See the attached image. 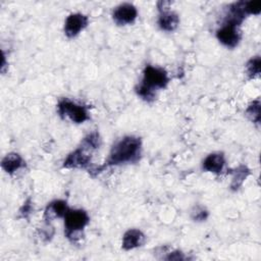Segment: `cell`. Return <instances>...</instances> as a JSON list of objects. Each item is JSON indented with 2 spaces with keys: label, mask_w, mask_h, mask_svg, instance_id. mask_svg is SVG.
I'll return each instance as SVG.
<instances>
[{
  "label": "cell",
  "mask_w": 261,
  "mask_h": 261,
  "mask_svg": "<svg viewBox=\"0 0 261 261\" xmlns=\"http://www.w3.org/2000/svg\"><path fill=\"white\" fill-rule=\"evenodd\" d=\"M142 150V141L135 136H125L118 140L112 146L109 156L103 165L89 169L92 175L98 174L109 166H115L125 163H135L140 159Z\"/></svg>",
  "instance_id": "1"
},
{
  "label": "cell",
  "mask_w": 261,
  "mask_h": 261,
  "mask_svg": "<svg viewBox=\"0 0 261 261\" xmlns=\"http://www.w3.org/2000/svg\"><path fill=\"white\" fill-rule=\"evenodd\" d=\"M169 77L165 69L153 65H146L143 71V80L137 86V94L146 102H153L156 99V92L166 88Z\"/></svg>",
  "instance_id": "2"
},
{
  "label": "cell",
  "mask_w": 261,
  "mask_h": 261,
  "mask_svg": "<svg viewBox=\"0 0 261 261\" xmlns=\"http://www.w3.org/2000/svg\"><path fill=\"white\" fill-rule=\"evenodd\" d=\"M101 146V138L98 132L88 134L81 145L67 155L63 162L64 168H88L91 164L92 153Z\"/></svg>",
  "instance_id": "3"
},
{
  "label": "cell",
  "mask_w": 261,
  "mask_h": 261,
  "mask_svg": "<svg viewBox=\"0 0 261 261\" xmlns=\"http://www.w3.org/2000/svg\"><path fill=\"white\" fill-rule=\"evenodd\" d=\"M90 217L83 209H68L64 215V234L70 242H77Z\"/></svg>",
  "instance_id": "4"
},
{
  "label": "cell",
  "mask_w": 261,
  "mask_h": 261,
  "mask_svg": "<svg viewBox=\"0 0 261 261\" xmlns=\"http://www.w3.org/2000/svg\"><path fill=\"white\" fill-rule=\"evenodd\" d=\"M57 111L60 117H68L74 123H83L90 119L88 108L84 105L77 104L68 98L59 100L57 104Z\"/></svg>",
  "instance_id": "5"
},
{
  "label": "cell",
  "mask_w": 261,
  "mask_h": 261,
  "mask_svg": "<svg viewBox=\"0 0 261 261\" xmlns=\"http://www.w3.org/2000/svg\"><path fill=\"white\" fill-rule=\"evenodd\" d=\"M216 38L225 47L234 48L238 46L242 38L240 27L232 23L223 22L216 31Z\"/></svg>",
  "instance_id": "6"
},
{
  "label": "cell",
  "mask_w": 261,
  "mask_h": 261,
  "mask_svg": "<svg viewBox=\"0 0 261 261\" xmlns=\"http://www.w3.org/2000/svg\"><path fill=\"white\" fill-rule=\"evenodd\" d=\"M169 4L170 2H167V1L158 2L159 17H158L157 23L159 28L165 32H173L179 23V17L177 13L169 10V7H168Z\"/></svg>",
  "instance_id": "7"
},
{
  "label": "cell",
  "mask_w": 261,
  "mask_h": 261,
  "mask_svg": "<svg viewBox=\"0 0 261 261\" xmlns=\"http://www.w3.org/2000/svg\"><path fill=\"white\" fill-rule=\"evenodd\" d=\"M89 24V17L83 13L69 14L64 22V34L68 38L77 36Z\"/></svg>",
  "instance_id": "8"
},
{
  "label": "cell",
  "mask_w": 261,
  "mask_h": 261,
  "mask_svg": "<svg viewBox=\"0 0 261 261\" xmlns=\"http://www.w3.org/2000/svg\"><path fill=\"white\" fill-rule=\"evenodd\" d=\"M138 16L137 8L130 3H122L115 7L112 12L113 21L117 25H126L133 23Z\"/></svg>",
  "instance_id": "9"
},
{
  "label": "cell",
  "mask_w": 261,
  "mask_h": 261,
  "mask_svg": "<svg viewBox=\"0 0 261 261\" xmlns=\"http://www.w3.org/2000/svg\"><path fill=\"white\" fill-rule=\"evenodd\" d=\"M69 208L67 207L66 201L63 200H55L49 203L44 211V220L47 223H50L56 217H64L65 213Z\"/></svg>",
  "instance_id": "10"
},
{
  "label": "cell",
  "mask_w": 261,
  "mask_h": 261,
  "mask_svg": "<svg viewBox=\"0 0 261 261\" xmlns=\"http://www.w3.org/2000/svg\"><path fill=\"white\" fill-rule=\"evenodd\" d=\"M145 240H146V237L140 229L130 228L124 232L122 237L121 247L123 250H126V251L133 250L143 246V244L145 243Z\"/></svg>",
  "instance_id": "11"
},
{
  "label": "cell",
  "mask_w": 261,
  "mask_h": 261,
  "mask_svg": "<svg viewBox=\"0 0 261 261\" xmlns=\"http://www.w3.org/2000/svg\"><path fill=\"white\" fill-rule=\"evenodd\" d=\"M225 165V158L223 153L214 152L209 154L203 161V169L213 173H220Z\"/></svg>",
  "instance_id": "12"
},
{
  "label": "cell",
  "mask_w": 261,
  "mask_h": 261,
  "mask_svg": "<svg viewBox=\"0 0 261 261\" xmlns=\"http://www.w3.org/2000/svg\"><path fill=\"white\" fill-rule=\"evenodd\" d=\"M1 166L4 171L13 174L15 171L25 166V161L17 153H8L1 161Z\"/></svg>",
  "instance_id": "13"
},
{
  "label": "cell",
  "mask_w": 261,
  "mask_h": 261,
  "mask_svg": "<svg viewBox=\"0 0 261 261\" xmlns=\"http://www.w3.org/2000/svg\"><path fill=\"white\" fill-rule=\"evenodd\" d=\"M230 171L232 174L230 189L232 191H238L244 184L245 179L250 175V169L246 165H239Z\"/></svg>",
  "instance_id": "14"
},
{
  "label": "cell",
  "mask_w": 261,
  "mask_h": 261,
  "mask_svg": "<svg viewBox=\"0 0 261 261\" xmlns=\"http://www.w3.org/2000/svg\"><path fill=\"white\" fill-rule=\"evenodd\" d=\"M260 65H261V59L260 56L252 57L246 64V70L247 75L249 79H255L260 74Z\"/></svg>",
  "instance_id": "15"
},
{
  "label": "cell",
  "mask_w": 261,
  "mask_h": 261,
  "mask_svg": "<svg viewBox=\"0 0 261 261\" xmlns=\"http://www.w3.org/2000/svg\"><path fill=\"white\" fill-rule=\"evenodd\" d=\"M246 115L251 121L257 124L260 123V100L259 99H256L249 104L246 110Z\"/></svg>",
  "instance_id": "16"
},
{
  "label": "cell",
  "mask_w": 261,
  "mask_h": 261,
  "mask_svg": "<svg viewBox=\"0 0 261 261\" xmlns=\"http://www.w3.org/2000/svg\"><path fill=\"white\" fill-rule=\"evenodd\" d=\"M208 215V211L202 206H195L191 212V216L194 221H204L207 219Z\"/></svg>",
  "instance_id": "17"
},
{
  "label": "cell",
  "mask_w": 261,
  "mask_h": 261,
  "mask_svg": "<svg viewBox=\"0 0 261 261\" xmlns=\"http://www.w3.org/2000/svg\"><path fill=\"white\" fill-rule=\"evenodd\" d=\"M245 9L247 14H259L261 11V1L255 0V1H246L245 3Z\"/></svg>",
  "instance_id": "18"
},
{
  "label": "cell",
  "mask_w": 261,
  "mask_h": 261,
  "mask_svg": "<svg viewBox=\"0 0 261 261\" xmlns=\"http://www.w3.org/2000/svg\"><path fill=\"white\" fill-rule=\"evenodd\" d=\"M167 255L164 256L162 259H165V260H187L189 259L182 252L180 251H172V252H168L166 253Z\"/></svg>",
  "instance_id": "19"
},
{
  "label": "cell",
  "mask_w": 261,
  "mask_h": 261,
  "mask_svg": "<svg viewBox=\"0 0 261 261\" xmlns=\"http://www.w3.org/2000/svg\"><path fill=\"white\" fill-rule=\"evenodd\" d=\"M32 210H33L32 201H31L30 199H28V200H27V201L23 203L22 207L19 209V214H20V217H22V218H27V217L29 216V214H31Z\"/></svg>",
  "instance_id": "20"
},
{
  "label": "cell",
  "mask_w": 261,
  "mask_h": 261,
  "mask_svg": "<svg viewBox=\"0 0 261 261\" xmlns=\"http://www.w3.org/2000/svg\"><path fill=\"white\" fill-rule=\"evenodd\" d=\"M53 233H54L53 227L50 225V223H47V222H46L45 226L42 227V229H41V237H42L43 239L49 241V240L52 238Z\"/></svg>",
  "instance_id": "21"
}]
</instances>
